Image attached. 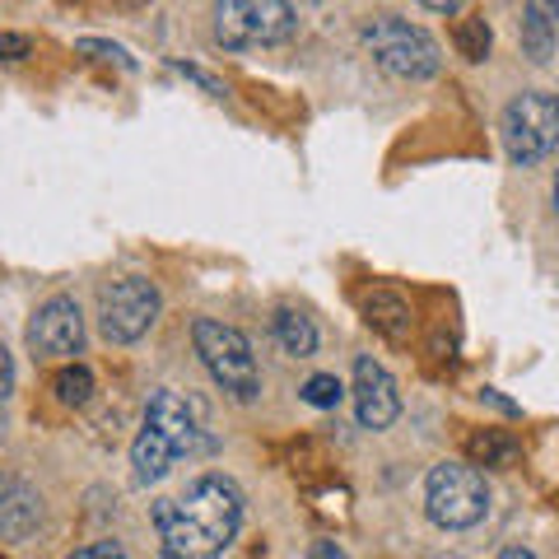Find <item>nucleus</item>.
<instances>
[{
	"instance_id": "f257e3e1",
	"label": "nucleus",
	"mask_w": 559,
	"mask_h": 559,
	"mask_svg": "<svg viewBox=\"0 0 559 559\" xmlns=\"http://www.w3.org/2000/svg\"><path fill=\"white\" fill-rule=\"evenodd\" d=\"M242 527V489L229 476H201L182 499L154 503V532L164 559H219Z\"/></svg>"
},
{
	"instance_id": "f03ea898",
	"label": "nucleus",
	"mask_w": 559,
	"mask_h": 559,
	"mask_svg": "<svg viewBox=\"0 0 559 559\" xmlns=\"http://www.w3.org/2000/svg\"><path fill=\"white\" fill-rule=\"evenodd\" d=\"M191 345H197L205 373L215 378L224 392L238 396V401H257V392H261V369H257L252 341L242 336L238 326L215 322V318H197V322H191Z\"/></svg>"
},
{
	"instance_id": "7ed1b4c3",
	"label": "nucleus",
	"mask_w": 559,
	"mask_h": 559,
	"mask_svg": "<svg viewBox=\"0 0 559 559\" xmlns=\"http://www.w3.org/2000/svg\"><path fill=\"white\" fill-rule=\"evenodd\" d=\"M425 513L433 527H443V532H466V527H476V522H485L489 489H485L480 466H471V462L433 466L425 480Z\"/></svg>"
},
{
	"instance_id": "20e7f679",
	"label": "nucleus",
	"mask_w": 559,
	"mask_h": 559,
	"mask_svg": "<svg viewBox=\"0 0 559 559\" xmlns=\"http://www.w3.org/2000/svg\"><path fill=\"white\" fill-rule=\"evenodd\" d=\"M210 20H215V43L229 51L289 43L299 28V14L289 10V0H215Z\"/></svg>"
},
{
	"instance_id": "39448f33",
	"label": "nucleus",
	"mask_w": 559,
	"mask_h": 559,
	"mask_svg": "<svg viewBox=\"0 0 559 559\" xmlns=\"http://www.w3.org/2000/svg\"><path fill=\"white\" fill-rule=\"evenodd\" d=\"M359 38L373 51V61L396 80H429V75H439V66H443L439 43H433L419 24L396 20V14H378V20H369Z\"/></svg>"
},
{
	"instance_id": "423d86ee",
	"label": "nucleus",
	"mask_w": 559,
	"mask_h": 559,
	"mask_svg": "<svg viewBox=\"0 0 559 559\" xmlns=\"http://www.w3.org/2000/svg\"><path fill=\"white\" fill-rule=\"evenodd\" d=\"M503 150L518 168L540 164L559 145V98L546 90H522L499 117Z\"/></svg>"
},
{
	"instance_id": "0eeeda50",
	"label": "nucleus",
	"mask_w": 559,
	"mask_h": 559,
	"mask_svg": "<svg viewBox=\"0 0 559 559\" xmlns=\"http://www.w3.org/2000/svg\"><path fill=\"white\" fill-rule=\"evenodd\" d=\"M159 308H164L159 289H154L145 275H127V280H112V285L98 294V326L112 345H135L159 322Z\"/></svg>"
},
{
	"instance_id": "6e6552de",
	"label": "nucleus",
	"mask_w": 559,
	"mask_h": 559,
	"mask_svg": "<svg viewBox=\"0 0 559 559\" xmlns=\"http://www.w3.org/2000/svg\"><path fill=\"white\" fill-rule=\"evenodd\" d=\"M28 345L33 355H47V359H66V355H80L84 345V312L70 294H57L47 299L28 322Z\"/></svg>"
},
{
	"instance_id": "1a4fd4ad",
	"label": "nucleus",
	"mask_w": 559,
	"mask_h": 559,
	"mask_svg": "<svg viewBox=\"0 0 559 559\" xmlns=\"http://www.w3.org/2000/svg\"><path fill=\"white\" fill-rule=\"evenodd\" d=\"M355 415H359V425L373 433L396 425V415H401V392H396L392 373L369 355L355 359Z\"/></svg>"
},
{
	"instance_id": "9d476101",
	"label": "nucleus",
	"mask_w": 559,
	"mask_h": 559,
	"mask_svg": "<svg viewBox=\"0 0 559 559\" xmlns=\"http://www.w3.org/2000/svg\"><path fill=\"white\" fill-rule=\"evenodd\" d=\"M145 425L150 429H159L164 439L178 448V452H197L205 439H201V406L197 401H182L178 392H168V388H159L150 396V406H145Z\"/></svg>"
},
{
	"instance_id": "9b49d317",
	"label": "nucleus",
	"mask_w": 559,
	"mask_h": 559,
	"mask_svg": "<svg viewBox=\"0 0 559 559\" xmlns=\"http://www.w3.org/2000/svg\"><path fill=\"white\" fill-rule=\"evenodd\" d=\"M43 522V499L38 489H28L20 476L0 480V536L5 540H28Z\"/></svg>"
},
{
	"instance_id": "f8f14e48",
	"label": "nucleus",
	"mask_w": 559,
	"mask_h": 559,
	"mask_svg": "<svg viewBox=\"0 0 559 559\" xmlns=\"http://www.w3.org/2000/svg\"><path fill=\"white\" fill-rule=\"evenodd\" d=\"M182 457V452L178 448H173L168 439H164V433L159 429H140L135 433V443H131V466H135V485H154V480H164L168 476V466L173 462H178Z\"/></svg>"
},
{
	"instance_id": "ddd939ff",
	"label": "nucleus",
	"mask_w": 559,
	"mask_h": 559,
	"mask_svg": "<svg viewBox=\"0 0 559 559\" xmlns=\"http://www.w3.org/2000/svg\"><path fill=\"white\" fill-rule=\"evenodd\" d=\"M364 318H369V326L382 331L388 341H406L411 326H415L411 304L401 299V294H392V289H373L369 299H364Z\"/></svg>"
},
{
	"instance_id": "4468645a",
	"label": "nucleus",
	"mask_w": 559,
	"mask_h": 559,
	"mask_svg": "<svg viewBox=\"0 0 559 559\" xmlns=\"http://www.w3.org/2000/svg\"><path fill=\"white\" fill-rule=\"evenodd\" d=\"M271 336H275V345L285 349L289 359H308L312 349H318V326H312L299 308H275Z\"/></svg>"
},
{
	"instance_id": "2eb2a0df",
	"label": "nucleus",
	"mask_w": 559,
	"mask_h": 559,
	"mask_svg": "<svg viewBox=\"0 0 559 559\" xmlns=\"http://www.w3.org/2000/svg\"><path fill=\"white\" fill-rule=\"evenodd\" d=\"M466 457L471 466H509L518 457V439L509 429H485L466 439Z\"/></svg>"
},
{
	"instance_id": "dca6fc26",
	"label": "nucleus",
	"mask_w": 559,
	"mask_h": 559,
	"mask_svg": "<svg viewBox=\"0 0 559 559\" xmlns=\"http://www.w3.org/2000/svg\"><path fill=\"white\" fill-rule=\"evenodd\" d=\"M51 392H57V401L61 406H90L94 401V373L84 369V364H66V369L51 378Z\"/></svg>"
},
{
	"instance_id": "f3484780",
	"label": "nucleus",
	"mask_w": 559,
	"mask_h": 559,
	"mask_svg": "<svg viewBox=\"0 0 559 559\" xmlns=\"http://www.w3.org/2000/svg\"><path fill=\"white\" fill-rule=\"evenodd\" d=\"M489 43H495V33H489L485 14H466V20L457 24V51L466 61H485L489 57Z\"/></svg>"
},
{
	"instance_id": "a211bd4d",
	"label": "nucleus",
	"mask_w": 559,
	"mask_h": 559,
	"mask_svg": "<svg viewBox=\"0 0 559 559\" xmlns=\"http://www.w3.org/2000/svg\"><path fill=\"white\" fill-rule=\"evenodd\" d=\"M555 38H559V33H555L550 24H540L536 14H527V20H522V47H527V57H532V61H550Z\"/></svg>"
},
{
	"instance_id": "6ab92c4d",
	"label": "nucleus",
	"mask_w": 559,
	"mask_h": 559,
	"mask_svg": "<svg viewBox=\"0 0 559 559\" xmlns=\"http://www.w3.org/2000/svg\"><path fill=\"white\" fill-rule=\"evenodd\" d=\"M341 396H345V388L331 373H312L304 382V401H308V406H318V411H336Z\"/></svg>"
},
{
	"instance_id": "aec40b11",
	"label": "nucleus",
	"mask_w": 559,
	"mask_h": 559,
	"mask_svg": "<svg viewBox=\"0 0 559 559\" xmlns=\"http://www.w3.org/2000/svg\"><path fill=\"white\" fill-rule=\"evenodd\" d=\"M80 51L84 57H94V61H112L121 70H131L135 61L127 57V47H117V43H103V38H80Z\"/></svg>"
},
{
	"instance_id": "412c9836",
	"label": "nucleus",
	"mask_w": 559,
	"mask_h": 559,
	"mask_svg": "<svg viewBox=\"0 0 559 559\" xmlns=\"http://www.w3.org/2000/svg\"><path fill=\"white\" fill-rule=\"evenodd\" d=\"M173 70H178L182 80L201 84V90H205L210 98H229V90H224V80H215V75H210V70H201V66H187V61H173Z\"/></svg>"
},
{
	"instance_id": "4be33fe9",
	"label": "nucleus",
	"mask_w": 559,
	"mask_h": 559,
	"mask_svg": "<svg viewBox=\"0 0 559 559\" xmlns=\"http://www.w3.org/2000/svg\"><path fill=\"white\" fill-rule=\"evenodd\" d=\"M28 51H33V43L24 33H0V61H24Z\"/></svg>"
},
{
	"instance_id": "5701e85b",
	"label": "nucleus",
	"mask_w": 559,
	"mask_h": 559,
	"mask_svg": "<svg viewBox=\"0 0 559 559\" xmlns=\"http://www.w3.org/2000/svg\"><path fill=\"white\" fill-rule=\"evenodd\" d=\"M70 559H127V550L117 546V540H94V546H84V550H75Z\"/></svg>"
},
{
	"instance_id": "b1692460",
	"label": "nucleus",
	"mask_w": 559,
	"mask_h": 559,
	"mask_svg": "<svg viewBox=\"0 0 559 559\" xmlns=\"http://www.w3.org/2000/svg\"><path fill=\"white\" fill-rule=\"evenodd\" d=\"M527 14H536L540 24H550L559 33V0H527Z\"/></svg>"
},
{
	"instance_id": "393cba45",
	"label": "nucleus",
	"mask_w": 559,
	"mask_h": 559,
	"mask_svg": "<svg viewBox=\"0 0 559 559\" xmlns=\"http://www.w3.org/2000/svg\"><path fill=\"white\" fill-rule=\"evenodd\" d=\"M10 392H14V359L0 349V401H5Z\"/></svg>"
},
{
	"instance_id": "a878e982",
	"label": "nucleus",
	"mask_w": 559,
	"mask_h": 559,
	"mask_svg": "<svg viewBox=\"0 0 559 559\" xmlns=\"http://www.w3.org/2000/svg\"><path fill=\"white\" fill-rule=\"evenodd\" d=\"M308 559H349L341 546H331V540H318V546L308 550Z\"/></svg>"
},
{
	"instance_id": "bb28decb",
	"label": "nucleus",
	"mask_w": 559,
	"mask_h": 559,
	"mask_svg": "<svg viewBox=\"0 0 559 559\" xmlns=\"http://www.w3.org/2000/svg\"><path fill=\"white\" fill-rule=\"evenodd\" d=\"M419 5L433 10V14H457V10L466 5V0H419Z\"/></svg>"
},
{
	"instance_id": "cd10ccee",
	"label": "nucleus",
	"mask_w": 559,
	"mask_h": 559,
	"mask_svg": "<svg viewBox=\"0 0 559 559\" xmlns=\"http://www.w3.org/2000/svg\"><path fill=\"white\" fill-rule=\"evenodd\" d=\"M555 210H559V168H555Z\"/></svg>"
},
{
	"instance_id": "c85d7f7f",
	"label": "nucleus",
	"mask_w": 559,
	"mask_h": 559,
	"mask_svg": "<svg viewBox=\"0 0 559 559\" xmlns=\"http://www.w3.org/2000/svg\"><path fill=\"white\" fill-rule=\"evenodd\" d=\"M117 5H145V0H117Z\"/></svg>"
}]
</instances>
